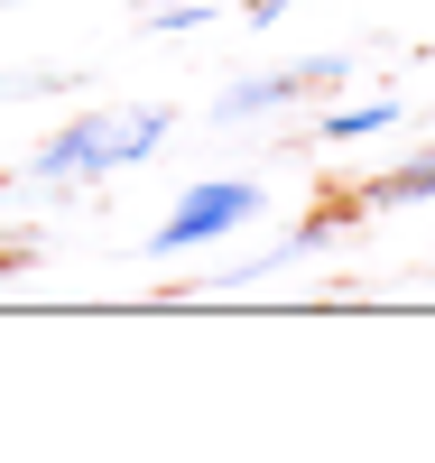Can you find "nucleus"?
Returning a JSON list of instances; mask_svg holds the SVG:
<instances>
[{
  "instance_id": "nucleus-1",
  "label": "nucleus",
  "mask_w": 435,
  "mask_h": 463,
  "mask_svg": "<svg viewBox=\"0 0 435 463\" xmlns=\"http://www.w3.org/2000/svg\"><path fill=\"white\" fill-rule=\"evenodd\" d=\"M167 139V111H84L74 130H56L47 148H37V176L47 185H84V176H121V167H139L148 148Z\"/></svg>"
},
{
  "instance_id": "nucleus-2",
  "label": "nucleus",
  "mask_w": 435,
  "mask_h": 463,
  "mask_svg": "<svg viewBox=\"0 0 435 463\" xmlns=\"http://www.w3.org/2000/svg\"><path fill=\"white\" fill-rule=\"evenodd\" d=\"M251 213H260V185L251 176H204V185L176 195L167 222H157V250H204V241H222V232H241Z\"/></svg>"
},
{
  "instance_id": "nucleus-3",
  "label": "nucleus",
  "mask_w": 435,
  "mask_h": 463,
  "mask_svg": "<svg viewBox=\"0 0 435 463\" xmlns=\"http://www.w3.org/2000/svg\"><path fill=\"white\" fill-rule=\"evenodd\" d=\"M315 84H343V56H315V65H288V74H251V84H232L213 111H222V121H251V111L297 102V93H315Z\"/></svg>"
},
{
  "instance_id": "nucleus-4",
  "label": "nucleus",
  "mask_w": 435,
  "mask_h": 463,
  "mask_svg": "<svg viewBox=\"0 0 435 463\" xmlns=\"http://www.w3.org/2000/svg\"><path fill=\"white\" fill-rule=\"evenodd\" d=\"M380 130H399V102H352V111H334V121H325V139H334V148L380 139Z\"/></svg>"
},
{
  "instance_id": "nucleus-5",
  "label": "nucleus",
  "mask_w": 435,
  "mask_h": 463,
  "mask_svg": "<svg viewBox=\"0 0 435 463\" xmlns=\"http://www.w3.org/2000/svg\"><path fill=\"white\" fill-rule=\"evenodd\" d=\"M371 204H435V148H426V158H408L399 176H380Z\"/></svg>"
},
{
  "instance_id": "nucleus-6",
  "label": "nucleus",
  "mask_w": 435,
  "mask_h": 463,
  "mask_svg": "<svg viewBox=\"0 0 435 463\" xmlns=\"http://www.w3.org/2000/svg\"><path fill=\"white\" fill-rule=\"evenodd\" d=\"M213 10H222V0H167V10H157V19H148V28H204V19H213Z\"/></svg>"
},
{
  "instance_id": "nucleus-7",
  "label": "nucleus",
  "mask_w": 435,
  "mask_h": 463,
  "mask_svg": "<svg viewBox=\"0 0 435 463\" xmlns=\"http://www.w3.org/2000/svg\"><path fill=\"white\" fill-rule=\"evenodd\" d=\"M288 10H315V0H251V19L269 28V19H288Z\"/></svg>"
}]
</instances>
